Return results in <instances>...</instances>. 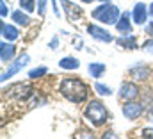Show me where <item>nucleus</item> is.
Here are the masks:
<instances>
[{"instance_id":"1","label":"nucleus","mask_w":153,"mask_h":139,"mask_svg":"<svg viewBox=\"0 0 153 139\" xmlns=\"http://www.w3.org/2000/svg\"><path fill=\"white\" fill-rule=\"evenodd\" d=\"M61 95L73 104H82L87 98L89 89L80 78H66L61 84Z\"/></svg>"},{"instance_id":"2","label":"nucleus","mask_w":153,"mask_h":139,"mask_svg":"<svg viewBox=\"0 0 153 139\" xmlns=\"http://www.w3.org/2000/svg\"><path fill=\"white\" fill-rule=\"evenodd\" d=\"M84 116H85V120H87L93 127H102V125L107 121L109 112H107L105 105L102 104V102L91 100V102L87 104V107H85V111H84Z\"/></svg>"},{"instance_id":"3","label":"nucleus","mask_w":153,"mask_h":139,"mask_svg":"<svg viewBox=\"0 0 153 139\" xmlns=\"http://www.w3.org/2000/svg\"><path fill=\"white\" fill-rule=\"evenodd\" d=\"M93 18L105 23V25H116L117 20H119V9L112 4H109V2H103L102 5H98L93 11Z\"/></svg>"},{"instance_id":"4","label":"nucleus","mask_w":153,"mask_h":139,"mask_svg":"<svg viewBox=\"0 0 153 139\" xmlns=\"http://www.w3.org/2000/svg\"><path fill=\"white\" fill-rule=\"evenodd\" d=\"M32 93H34V87H32L29 82H20V84L13 86V87L9 89L7 96L16 98L18 102H25L27 98H30V96H32Z\"/></svg>"},{"instance_id":"5","label":"nucleus","mask_w":153,"mask_h":139,"mask_svg":"<svg viewBox=\"0 0 153 139\" xmlns=\"http://www.w3.org/2000/svg\"><path fill=\"white\" fill-rule=\"evenodd\" d=\"M29 61H30V55H29V54H22V55L18 57V61H16L11 68L7 70V71H4V73H2V78H0V80H2V82H5L7 78H11L13 75H16V73H18L22 68H25V66L29 64Z\"/></svg>"},{"instance_id":"6","label":"nucleus","mask_w":153,"mask_h":139,"mask_svg":"<svg viewBox=\"0 0 153 139\" xmlns=\"http://www.w3.org/2000/svg\"><path fill=\"white\" fill-rule=\"evenodd\" d=\"M143 112H144V105L141 102H126L123 105V114L128 120H137Z\"/></svg>"},{"instance_id":"7","label":"nucleus","mask_w":153,"mask_h":139,"mask_svg":"<svg viewBox=\"0 0 153 139\" xmlns=\"http://www.w3.org/2000/svg\"><path fill=\"white\" fill-rule=\"evenodd\" d=\"M87 32L93 36L94 39H98V41H103V43H111V41H114V37L111 36L109 31H105V29H102V27H98V25H87Z\"/></svg>"},{"instance_id":"8","label":"nucleus","mask_w":153,"mask_h":139,"mask_svg":"<svg viewBox=\"0 0 153 139\" xmlns=\"http://www.w3.org/2000/svg\"><path fill=\"white\" fill-rule=\"evenodd\" d=\"M137 95H139V89H137V86L134 82H123L121 84V87H119V98H123V100H134V98H137Z\"/></svg>"},{"instance_id":"9","label":"nucleus","mask_w":153,"mask_h":139,"mask_svg":"<svg viewBox=\"0 0 153 139\" xmlns=\"http://www.w3.org/2000/svg\"><path fill=\"white\" fill-rule=\"evenodd\" d=\"M148 9H146V4H143V2H137L135 4V7L132 9V18H134V23H137V25H143L144 22H146V18H148Z\"/></svg>"},{"instance_id":"10","label":"nucleus","mask_w":153,"mask_h":139,"mask_svg":"<svg viewBox=\"0 0 153 139\" xmlns=\"http://www.w3.org/2000/svg\"><path fill=\"white\" fill-rule=\"evenodd\" d=\"M61 4H62L64 13H66V16H68V20H70V22H73V23H75L76 20H80V16H82V9H80L78 5L71 4V2H68V0H61Z\"/></svg>"},{"instance_id":"11","label":"nucleus","mask_w":153,"mask_h":139,"mask_svg":"<svg viewBox=\"0 0 153 139\" xmlns=\"http://www.w3.org/2000/svg\"><path fill=\"white\" fill-rule=\"evenodd\" d=\"M14 52H16V46L4 41V43L0 45V59H2V63H9V61L14 57Z\"/></svg>"},{"instance_id":"12","label":"nucleus","mask_w":153,"mask_h":139,"mask_svg":"<svg viewBox=\"0 0 153 139\" xmlns=\"http://www.w3.org/2000/svg\"><path fill=\"white\" fill-rule=\"evenodd\" d=\"M116 29H117V32L123 36L130 34L132 32V25H130V20H128V13H123L121 14V18L117 20V23H116Z\"/></svg>"},{"instance_id":"13","label":"nucleus","mask_w":153,"mask_h":139,"mask_svg":"<svg viewBox=\"0 0 153 139\" xmlns=\"http://www.w3.org/2000/svg\"><path fill=\"white\" fill-rule=\"evenodd\" d=\"M116 43H117L121 48H126V50H134V48H137V39H135L132 34L121 36L119 39H116Z\"/></svg>"},{"instance_id":"14","label":"nucleus","mask_w":153,"mask_h":139,"mask_svg":"<svg viewBox=\"0 0 153 139\" xmlns=\"http://www.w3.org/2000/svg\"><path fill=\"white\" fill-rule=\"evenodd\" d=\"M0 29H2V37H4V39H7V41H14V39L18 37V34H20L16 27H13V25H7L5 22H2Z\"/></svg>"},{"instance_id":"15","label":"nucleus","mask_w":153,"mask_h":139,"mask_svg":"<svg viewBox=\"0 0 153 139\" xmlns=\"http://www.w3.org/2000/svg\"><path fill=\"white\" fill-rule=\"evenodd\" d=\"M130 73H132V77L135 80H146L150 77V68L144 66V64H137V66H134L130 70Z\"/></svg>"},{"instance_id":"16","label":"nucleus","mask_w":153,"mask_h":139,"mask_svg":"<svg viewBox=\"0 0 153 139\" xmlns=\"http://www.w3.org/2000/svg\"><path fill=\"white\" fill-rule=\"evenodd\" d=\"M59 66L62 70H76L80 66V63H78V59H75V57H62L59 61Z\"/></svg>"},{"instance_id":"17","label":"nucleus","mask_w":153,"mask_h":139,"mask_svg":"<svg viewBox=\"0 0 153 139\" xmlns=\"http://www.w3.org/2000/svg\"><path fill=\"white\" fill-rule=\"evenodd\" d=\"M103 71H105V64H102V63H91L89 64V73L94 78H100L103 75Z\"/></svg>"},{"instance_id":"18","label":"nucleus","mask_w":153,"mask_h":139,"mask_svg":"<svg viewBox=\"0 0 153 139\" xmlns=\"http://www.w3.org/2000/svg\"><path fill=\"white\" fill-rule=\"evenodd\" d=\"M13 20H14L18 25H23V27L30 23V18H29L25 13H22V9H18V11H14V13H13Z\"/></svg>"},{"instance_id":"19","label":"nucleus","mask_w":153,"mask_h":139,"mask_svg":"<svg viewBox=\"0 0 153 139\" xmlns=\"http://www.w3.org/2000/svg\"><path fill=\"white\" fill-rule=\"evenodd\" d=\"M46 66H39V68H36V70H32V71H29V78H41V77H45L46 75Z\"/></svg>"},{"instance_id":"20","label":"nucleus","mask_w":153,"mask_h":139,"mask_svg":"<svg viewBox=\"0 0 153 139\" xmlns=\"http://www.w3.org/2000/svg\"><path fill=\"white\" fill-rule=\"evenodd\" d=\"M22 9H25L27 13H34L36 11V2L34 0H20Z\"/></svg>"},{"instance_id":"21","label":"nucleus","mask_w":153,"mask_h":139,"mask_svg":"<svg viewBox=\"0 0 153 139\" xmlns=\"http://www.w3.org/2000/svg\"><path fill=\"white\" fill-rule=\"evenodd\" d=\"M94 89H96V93L102 95V96H109V95L112 93V89H111L109 86H103V84H94Z\"/></svg>"},{"instance_id":"22","label":"nucleus","mask_w":153,"mask_h":139,"mask_svg":"<svg viewBox=\"0 0 153 139\" xmlns=\"http://www.w3.org/2000/svg\"><path fill=\"white\" fill-rule=\"evenodd\" d=\"M45 11H46V0H38V13H39V16H43V14H45Z\"/></svg>"},{"instance_id":"23","label":"nucleus","mask_w":153,"mask_h":139,"mask_svg":"<svg viewBox=\"0 0 153 139\" xmlns=\"http://www.w3.org/2000/svg\"><path fill=\"white\" fill-rule=\"evenodd\" d=\"M0 13H2V18H5V16H7V13H9V7L5 5V2H4V0H0Z\"/></svg>"},{"instance_id":"24","label":"nucleus","mask_w":153,"mask_h":139,"mask_svg":"<svg viewBox=\"0 0 153 139\" xmlns=\"http://www.w3.org/2000/svg\"><path fill=\"white\" fill-rule=\"evenodd\" d=\"M143 50L153 54V41H146V43H144V46H143Z\"/></svg>"},{"instance_id":"25","label":"nucleus","mask_w":153,"mask_h":139,"mask_svg":"<svg viewBox=\"0 0 153 139\" xmlns=\"http://www.w3.org/2000/svg\"><path fill=\"white\" fill-rule=\"evenodd\" d=\"M141 136H143V138H153V129H146V130H143Z\"/></svg>"},{"instance_id":"26","label":"nucleus","mask_w":153,"mask_h":139,"mask_svg":"<svg viewBox=\"0 0 153 139\" xmlns=\"http://www.w3.org/2000/svg\"><path fill=\"white\" fill-rule=\"evenodd\" d=\"M57 45H59V39H57V37H53V39H52V43H50V46H52L53 50H57Z\"/></svg>"},{"instance_id":"27","label":"nucleus","mask_w":153,"mask_h":139,"mask_svg":"<svg viewBox=\"0 0 153 139\" xmlns=\"http://www.w3.org/2000/svg\"><path fill=\"white\" fill-rule=\"evenodd\" d=\"M103 138H116V136H114V132H105Z\"/></svg>"},{"instance_id":"28","label":"nucleus","mask_w":153,"mask_h":139,"mask_svg":"<svg viewBox=\"0 0 153 139\" xmlns=\"http://www.w3.org/2000/svg\"><path fill=\"white\" fill-rule=\"evenodd\" d=\"M148 13H150V16H153V4L150 5V11H148Z\"/></svg>"},{"instance_id":"29","label":"nucleus","mask_w":153,"mask_h":139,"mask_svg":"<svg viewBox=\"0 0 153 139\" xmlns=\"http://www.w3.org/2000/svg\"><path fill=\"white\" fill-rule=\"evenodd\" d=\"M82 2H85V4H93L94 0H82Z\"/></svg>"},{"instance_id":"30","label":"nucleus","mask_w":153,"mask_h":139,"mask_svg":"<svg viewBox=\"0 0 153 139\" xmlns=\"http://www.w3.org/2000/svg\"><path fill=\"white\" fill-rule=\"evenodd\" d=\"M102 2H109V0H102Z\"/></svg>"}]
</instances>
